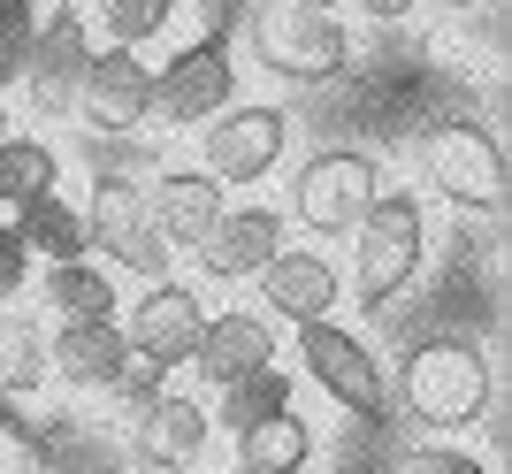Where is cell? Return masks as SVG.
<instances>
[{"label": "cell", "instance_id": "cell-1", "mask_svg": "<svg viewBox=\"0 0 512 474\" xmlns=\"http://www.w3.org/2000/svg\"><path fill=\"white\" fill-rule=\"evenodd\" d=\"M390 398L436 436L474 429V421L490 413V352L474 345V337H421V345L398 360Z\"/></svg>", "mask_w": 512, "mask_h": 474}, {"label": "cell", "instance_id": "cell-4", "mask_svg": "<svg viewBox=\"0 0 512 474\" xmlns=\"http://www.w3.org/2000/svg\"><path fill=\"white\" fill-rule=\"evenodd\" d=\"M85 245H100L123 276H146V283H161L169 276V245H161V230H153V215H146V184L138 176H123V169H107V176H92V192H85Z\"/></svg>", "mask_w": 512, "mask_h": 474}, {"label": "cell", "instance_id": "cell-24", "mask_svg": "<svg viewBox=\"0 0 512 474\" xmlns=\"http://www.w3.org/2000/svg\"><path fill=\"white\" fill-rule=\"evenodd\" d=\"M268 413H291V375L283 367H260V375H237L230 390H214V429H253V421H268Z\"/></svg>", "mask_w": 512, "mask_h": 474}, {"label": "cell", "instance_id": "cell-12", "mask_svg": "<svg viewBox=\"0 0 512 474\" xmlns=\"http://www.w3.org/2000/svg\"><path fill=\"white\" fill-rule=\"evenodd\" d=\"M253 283H260V314H268V322H291V329H299V322H329L337 299H344L337 260L314 253V245H283Z\"/></svg>", "mask_w": 512, "mask_h": 474}, {"label": "cell", "instance_id": "cell-25", "mask_svg": "<svg viewBox=\"0 0 512 474\" xmlns=\"http://www.w3.org/2000/svg\"><path fill=\"white\" fill-rule=\"evenodd\" d=\"M46 383V329L16 306H0V398H31Z\"/></svg>", "mask_w": 512, "mask_h": 474}, {"label": "cell", "instance_id": "cell-5", "mask_svg": "<svg viewBox=\"0 0 512 474\" xmlns=\"http://www.w3.org/2000/svg\"><path fill=\"white\" fill-rule=\"evenodd\" d=\"M291 153V115L268 108V100H245V108H222L199 123V169L230 192V184H260V176H276V161Z\"/></svg>", "mask_w": 512, "mask_h": 474}, {"label": "cell", "instance_id": "cell-26", "mask_svg": "<svg viewBox=\"0 0 512 474\" xmlns=\"http://www.w3.org/2000/svg\"><path fill=\"white\" fill-rule=\"evenodd\" d=\"M169 16H176V0H100L107 39L130 46V54H138L146 39H161V31H169Z\"/></svg>", "mask_w": 512, "mask_h": 474}, {"label": "cell", "instance_id": "cell-28", "mask_svg": "<svg viewBox=\"0 0 512 474\" xmlns=\"http://www.w3.org/2000/svg\"><path fill=\"white\" fill-rule=\"evenodd\" d=\"M383 474H490L474 452H451V444H413V452L383 459Z\"/></svg>", "mask_w": 512, "mask_h": 474}, {"label": "cell", "instance_id": "cell-14", "mask_svg": "<svg viewBox=\"0 0 512 474\" xmlns=\"http://www.w3.org/2000/svg\"><path fill=\"white\" fill-rule=\"evenodd\" d=\"M153 108V69L130 54V46H92L85 85H77V123L85 130H138Z\"/></svg>", "mask_w": 512, "mask_h": 474}, {"label": "cell", "instance_id": "cell-17", "mask_svg": "<svg viewBox=\"0 0 512 474\" xmlns=\"http://www.w3.org/2000/svg\"><path fill=\"white\" fill-rule=\"evenodd\" d=\"M222 207H230V199H222V184H214L199 161H192V169H161L146 184V215H153V230H161L169 253H192L199 237L222 222Z\"/></svg>", "mask_w": 512, "mask_h": 474}, {"label": "cell", "instance_id": "cell-10", "mask_svg": "<svg viewBox=\"0 0 512 474\" xmlns=\"http://www.w3.org/2000/svg\"><path fill=\"white\" fill-rule=\"evenodd\" d=\"M85 62H92V31L77 8H54V16L39 23V39H31V54H23V100H31V115H46V123H77V85H85Z\"/></svg>", "mask_w": 512, "mask_h": 474}, {"label": "cell", "instance_id": "cell-19", "mask_svg": "<svg viewBox=\"0 0 512 474\" xmlns=\"http://www.w3.org/2000/svg\"><path fill=\"white\" fill-rule=\"evenodd\" d=\"M505 23H512V0H444V16L428 23V54H444L459 69H497L505 62Z\"/></svg>", "mask_w": 512, "mask_h": 474}, {"label": "cell", "instance_id": "cell-31", "mask_svg": "<svg viewBox=\"0 0 512 474\" xmlns=\"http://www.w3.org/2000/svg\"><path fill=\"white\" fill-rule=\"evenodd\" d=\"M360 8H367V16H375V23H406L413 8H421V0H360Z\"/></svg>", "mask_w": 512, "mask_h": 474}, {"label": "cell", "instance_id": "cell-8", "mask_svg": "<svg viewBox=\"0 0 512 474\" xmlns=\"http://www.w3.org/2000/svg\"><path fill=\"white\" fill-rule=\"evenodd\" d=\"M237 100V54L222 31H207V39H192L184 54H169V69L153 77V108L146 123L161 130H199L207 115H222Z\"/></svg>", "mask_w": 512, "mask_h": 474}, {"label": "cell", "instance_id": "cell-13", "mask_svg": "<svg viewBox=\"0 0 512 474\" xmlns=\"http://www.w3.org/2000/svg\"><path fill=\"white\" fill-rule=\"evenodd\" d=\"M192 253H199V276H207V283L260 276V268L283 253V207H268V199H253V207H222V222L199 237Z\"/></svg>", "mask_w": 512, "mask_h": 474}, {"label": "cell", "instance_id": "cell-33", "mask_svg": "<svg viewBox=\"0 0 512 474\" xmlns=\"http://www.w3.org/2000/svg\"><path fill=\"white\" fill-rule=\"evenodd\" d=\"M0 138H8V108H0Z\"/></svg>", "mask_w": 512, "mask_h": 474}, {"label": "cell", "instance_id": "cell-34", "mask_svg": "<svg viewBox=\"0 0 512 474\" xmlns=\"http://www.w3.org/2000/svg\"><path fill=\"white\" fill-rule=\"evenodd\" d=\"M230 474H253V467H230Z\"/></svg>", "mask_w": 512, "mask_h": 474}, {"label": "cell", "instance_id": "cell-9", "mask_svg": "<svg viewBox=\"0 0 512 474\" xmlns=\"http://www.w3.org/2000/svg\"><path fill=\"white\" fill-rule=\"evenodd\" d=\"M428 176L451 207L467 215H497L505 207V146L490 138V123L474 115H451V123L428 130Z\"/></svg>", "mask_w": 512, "mask_h": 474}, {"label": "cell", "instance_id": "cell-11", "mask_svg": "<svg viewBox=\"0 0 512 474\" xmlns=\"http://www.w3.org/2000/svg\"><path fill=\"white\" fill-rule=\"evenodd\" d=\"M115 322H123L130 352H146V360H161V367H184L192 345H199V329H207V299H199V283L161 276V283H146V299L130 306V314H115Z\"/></svg>", "mask_w": 512, "mask_h": 474}, {"label": "cell", "instance_id": "cell-27", "mask_svg": "<svg viewBox=\"0 0 512 474\" xmlns=\"http://www.w3.org/2000/svg\"><path fill=\"white\" fill-rule=\"evenodd\" d=\"M31 39H39V16H31V0H8V8H0V92L23 77V54H31Z\"/></svg>", "mask_w": 512, "mask_h": 474}, {"label": "cell", "instance_id": "cell-2", "mask_svg": "<svg viewBox=\"0 0 512 474\" xmlns=\"http://www.w3.org/2000/svg\"><path fill=\"white\" fill-rule=\"evenodd\" d=\"M245 39H253V62L291 77V85H329L352 69V31L337 23V8H299V0H268L245 16Z\"/></svg>", "mask_w": 512, "mask_h": 474}, {"label": "cell", "instance_id": "cell-3", "mask_svg": "<svg viewBox=\"0 0 512 474\" xmlns=\"http://www.w3.org/2000/svg\"><path fill=\"white\" fill-rule=\"evenodd\" d=\"M421 260H428V207L413 192H375L367 215L352 222V283H360V299L383 314L421 276Z\"/></svg>", "mask_w": 512, "mask_h": 474}, {"label": "cell", "instance_id": "cell-32", "mask_svg": "<svg viewBox=\"0 0 512 474\" xmlns=\"http://www.w3.org/2000/svg\"><path fill=\"white\" fill-rule=\"evenodd\" d=\"M299 8H337V0H299Z\"/></svg>", "mask_w": 512, "mask_h": 474}, {"label": "cell", "instance_id": "cell-29", "mask_svg": "<svg viewBox=\"0 0 512 474\" xmlns=\"http://www.w3.org/2000/svg\"><path fill=\"white\" fill-rule=\"evenodd\" d=\"M161 390H169V367H161V360H146V352H130V367L115 375V398H123V421H130V413H146L153 398H161Z\"/></svg>", "mask_w": 512, "mask_h": 474}, {"label": "cell", "instance_id": "cell-21", "mask_svg": "<svg viewBox=\"0 0 512 474\" xmlns=\"http://www.w3.org/2000/svg\"><path fill=\"white\" fill-rule=\"evenodd\" d=\"M8 222H16V237L31 245V260H85L92 253V245H85V215H77V199H62V192L16 207Z\"/></svg>", "mask_w": 512, "mask_h": 474}, {"label": "cell", "instance_id": "cell-20", "mask_svg": "<svg viewBox=\"0 0 512 474\" xmlns=\"http://www.w3.org/2000/svg\"><path fill=\"white\" fill-rule=\"evenodd\" d=\"M46 306L62 314V322H107L115 306H123V291H115V276H107L100 260H46Z\"/></svg>", "mask_w": 512, "mask_h": 474}, {"label": "cell", "instance_id": "cell-7", "mask_svg": "<svg viewBox=\"0 0 512 474\" xmlns=\"http://www.w3.org/2000/svg\"><path fill=\"white\" fill-rule=\"evenodd\" d=\"M299 360H306V383L344 406L352 421H390V375L383 360L337 322H299Z\"/></svg>", "mask_w": 512, "mask_h": 474}, {"label": "cell", "instance_id": "cell-22", "mask_svg": "<svg viewBox=\"0 0 512 474\" xmlns=\"http://www.w3.org/2000/svg\"><path fill=\"white\" fill-rule=\"evenodd\" d=\"M306 459H314V429L299 413H268L253 429H237V467H253V474H299Z\"/></svg>", "mask_w": 512, "mask_h": 474}, {"label": "cell", "instance_id": "cell-6", "mask_svg": "<svg viewBox=\"0 0 512 474\" xmlns=\"http://www.w3.org/2000/svg\"><path fill=\"white\" fill-rule=\"evenodd\" d=\"M375 192H383L375 153L321 146V153H306V169L291 176V215H299L314 237H352V222L367 215V199H375Z\"/></svg>", "mask_w": 512, "mask_h": 474}, {"label": "cell", "instance_id": "cell-15", "mask_svg": "<svg viewBox=\"0 0 512 474\" xmlns=\"http://www.w3.org/2000/svg\"><path fill=\"white\" fill-rule=\"evenodd\" d=\"M123 367H130V337L115 314L107 322H62L46 337V375L62 390H77V398H107Z\"/></svg>", "mask_w": 512, "mask_h": 474}, {"label": "cell", "instance_id": "cell-30", "mask_svg": "<svg viewBox=\"0 0 512 474\" xmlns=\"http://www.w3.org/2000/svg\"><path fill=\"white\" fill-rule=\"evenodd\" d=\"M23 283H31V245L16 237V222H0V306H16Z\"/></svg>", "mask_w": 512, "mask_h": 474}, {"label": "cell", "instance_id": "cell-18", "mask_svg": "<svg viewBox=\"0 0 512 474\" xmlns=\"http://www.w3.org/2000/svg\"><path fill=\"white\" fill-rule=\"evenodd\" d=\"M184 367H199V383L230 390L237 375L276 367V322L268 314H207V329H199V345H192Z\"/></svg>", "mask_w": 512, "mask_h": 474}, {"label": "cell", "instance_id": "cell-23", "mask_svg": "<svg viewBox=\"0 0 512 474\" xmlns=\"http://www.w3.org/2000/svg\"><path fill=\"white\" fill-rule=\"evenodd\" d=\"M54 176H62V153L46 146V138H31V130H8V138H0V207H8V215L31 207V199H46Z\"/></svg>", "mask_w": 512, "mask_h": 474}, {"label": "cell", "instance_id": "cell-16", "mask_svg": "<svg viewBox=\"0 0 512 474\" xmlns=\"http://www.w3.org/2000/svg\"><path fill=\"white\" fill-rule=\"evenodd\" d=\"M130 444H138V467L146 474H184L214 444V421H207L199 398H169L161 390L146 413H130Z\"/></svg>", "mask_w": 512, "mask_h": 474}, {"label": "cell", "instance_id": "cell-35", "mask_svg": "<svg viewBox=\"0 0 512 474\" xmlns=\"http://www.w3.org/2000/svg\"><path fill=\"white\" fill-rule=\"evenodd\" d=\"M0 8H8V0H0Z\"/></svg>", "mask_w": 512, "mask_h": 474}]
</instances>
